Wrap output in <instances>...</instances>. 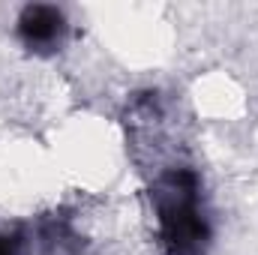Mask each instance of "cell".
Listing matches in <instances>:
<instances>
[{"label":"cell","instance_id":"1","mask_svg":"<svg viewBox=\"0 0 258 255\" xmlns=\"http://www.w3.org/2000/svg\"><path fill=\"white\" fill-rule=\"evenodd\" d=\"M150 198L162 228V243L171 255H201L207 243V222L201 213L198 177L192 168H171L156 177Z\"/></svg>","mask_w":258,"mask_h":255},{"label":"cell","instance_id":"2","mask_svg":"<svg viewBox=\"0 0 258 255\" xmlns=\"http://www.w3.org/2000/svg\"><path fill=\"white\" fill-rule=\"evenodd\" d=\"M63 33L66 21L57 6L36 3V6H27L18 18V36L30 51H54L63 42Z\"/></svg>","mask_w":258,"mask_h":255},{"label":"cell","instance_id":"3","mask_svg":"<svg viewBox=\"0 0 258 255\" xmlns=\"http://www.w3.org/2000/svg\"><path fill=\"white\" fill-rule=\"evenodd\" d=\"M18 234H9V231H0V255H18Z\"/></svg>","mask_w":258,"mask_h":255}]
</instances>
